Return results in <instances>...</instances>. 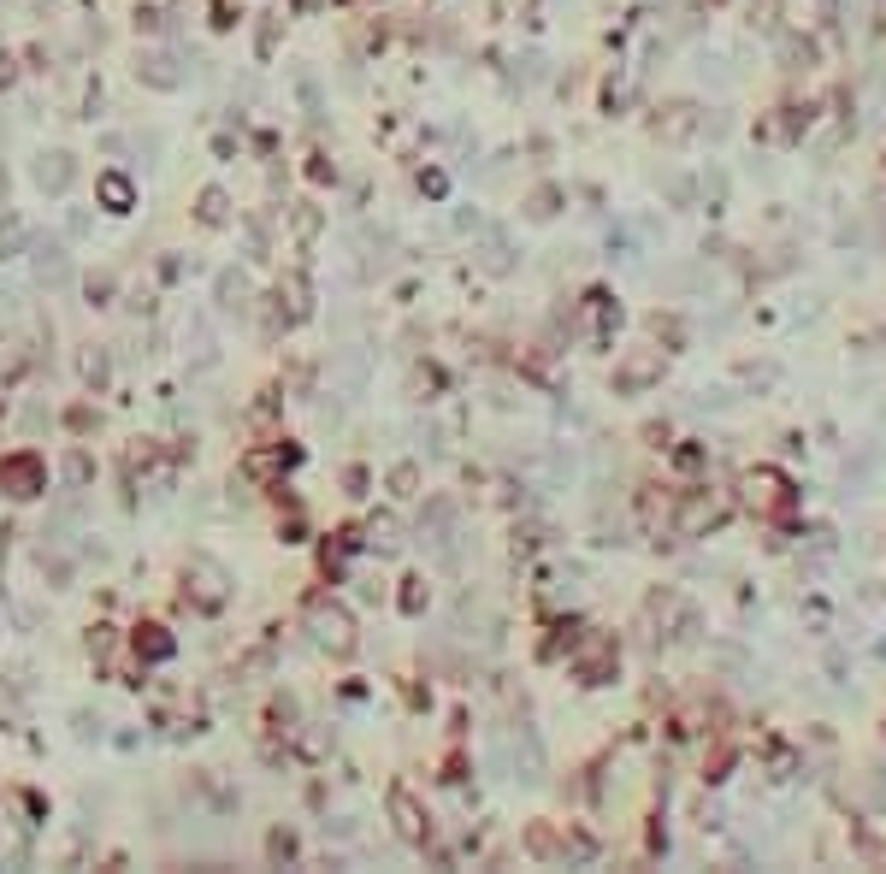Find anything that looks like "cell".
Instances as JSON below:
<instances>
[{
    "mask_svg": "<svg viewBox=\"0 0 886 874\" xmlns=\"http://www.w3.org/2000/svg\"><path fill=\"white\" fill-rule=\"evenodd\" d=\"M0 491L18 502L42 497L48 491V467H42V455L36 449H18V455H0Z\"/></svg>",
    "mask_w": 886,
    "mask_h": 874,
    "instance_id": "cell-1",
    "label": "cell"
},
{
    "mask_svg": "<svg viewBox=\"0 0 886 874\" xmlns=\"http://www.w3.org/2000/svg\"><path fill=\"white\" fill-rule=\"evenodd\" d=\"M314 626H319V638H325V644H331L337 656H343V650L355 644V626H349V615H343V609H319Z\"/></svg>",
    "mask_w": 886,
    "mask_h": 874,
    "instance_id": "cell-2",
    "label": "cell"
},
{
    "mask_svg": "<svg viewBox=\"0 0 886 874\" xmlns=\"http://www.w3.org/2000/svg\"><path fill=\"white\" fill-rule=\"evenodd\" d=\"M390 815H396V833L402 839H426V815H420V804L408 792H390Z\"/></svg>",
    "mask_w": 886,
    "mask_h": 874,
    "instance_id": "cell-3",
    "label": "cell"
},
{
    "mask_svg": "<svg viewBox=\"0 0 886 874\" xmlns=\"http://www.w3.org/2000/svg\"><path fill=\"white\" fill-rule=\"evenodd\" d=\"M101 201H107V213H130V201H136V189H130V178L125 172H107V178H101Z\"/></svg>",
    "mask_w": 886,
    "mask_h": 874,
    "instance_id": "cell-4",
    "label": "cell"
},
{
    "mask_svg": "<svg viewBox=\"0 0 886 874\" xmlns=\"http://www.w3.org/2000/svg\"><path fill=\"white\" fill-rule=\"evenodd\" d=\"M195 603H201V609H219V603H225V579H219V567H195Z\"/></svg>",
    "mask_w": 886,
    "mask_h": 874,
    "instance_id": "cell-5",
    "label": "cell"
},
{
    "mask_svg": "<svg viewBox=\"0 0 886 874\" xmlns=\"http://www.w3.org/2000/svg\"><path fill=\"white\" fill-rule=\"evenodd\" d=\"M195 213H201V225H225V219H231V201H225V189H201Z\"/></svg>",
    "mask_w": 886,
    "mask_h": 874,
    "instance_id": "cell-6",
    "label": "cell"
},
{
    "mask_svg": "<svg viewBox=\"0 0 886 874\" xmlns=\"http://www.w3.org/2000/svg\"><path fill=\"white\" fill-rule=\"evenodd\" d=\"M136 650H142V656H154V662H166V656H172L166 626H136Z\"/></svg>",
    "mask_w": 886,
    "mask_h": 874,
    "instance_id": "cell-7",
    "label": "cell"
},
{
    "mask_svg": "<svg viewBox=\"0 0 886 874\" xmlns=\"http://www.w3.org/2000/svg\"><path fill=\"white\" fill-rule=\"evenodd\" d=\"M136 71H142V77H148L154 89H172V83H178V77L166 71V60H160V54H142V65H136Z\"/></svg>",
    "mask_w": 886,
    "mask_h": 874,
    "instance_id": "cell-8",
    "label": "cell"
},
{
    "mask_svg": "<svg viewBox=\"0 0 886 874\" xmlns=\"http://www.w3.org/2000/svg\"><path fill=\"white\" fill-rule=\"evenodd\" d=\"M65 178H71V166H65V154H54V166L42 160V184H48V189H65Z\"/></svg>",
    "mask_w": 886,
    "mask_h": 874,
    "instance_id": "cell-9",
    "label": "cell"
},
{
    "mask_svg": "<svg viewBox=\"0 0 886 874\" xmlns=\"http://www.w3.org/2000/svg\"><path fill=\"white\" fill-rule=\"evenodd\" d=\"M89 650L107 656V650H113V626H95V632H89Z\"/></svg>",
    "mask_w": 886,
    "mask_h": 874,
    "instance_id": "cell-10",
    "label": "cell"
}]
</instances>
